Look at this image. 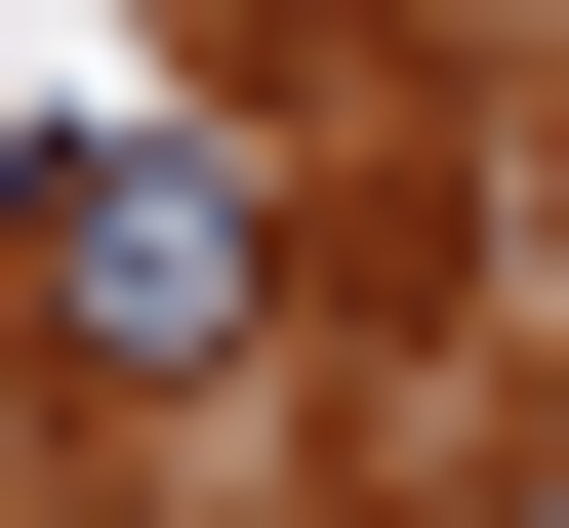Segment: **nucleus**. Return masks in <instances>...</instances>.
Wrapping results in <instances>:
<instances>
[{
  "mask_svg": "<svg viewBox=\"0 0 569 528\" xmlns=\"http://www.w3.org/2000/svg\"><path fill=\"white\" fill-rule=\"evenodd\" d=\"M0 326L122 366V407H203V366L284 326V203L203 163V122H82V163H0Z\"/></svg>",
  "mask_w": 569,
  "mask_h": 528,
  "instance_id": "obj_1",
  "label": "nucleus"
},
{
  "mask_svg": "<svg viewBox=\"0 0 569 528\" xmlns=\"http://www.w3.org/2000/svg\"><path fill=\"white\" fill-rule=\"evenodd\" d=\"M529 528H569V488H529Z\"/></svg>",
  "mask_w": 569,
  "mask_h": 528,
  "instance_id": "obj_2",
  "label": "nucleus"
}]
</instances>
